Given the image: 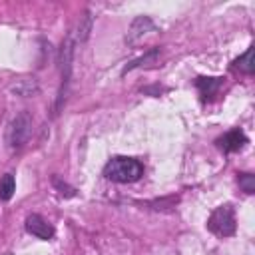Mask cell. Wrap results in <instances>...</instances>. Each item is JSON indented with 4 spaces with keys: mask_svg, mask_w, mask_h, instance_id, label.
I'll return each instance as SVG.
<instances>
[{
    "mask_svg": "<svg viewBox=\"0 0 255 255\" xmlns=\"http://www.w3.org/2000/svg\"><path fill=\"white\" fill-rule=\"evenodd\" d=\"M157 56H159V50H157V48L149 50V52H147L143 58H137V60H133L129 66H126V68H124V74H126V72H129V70H133V68H137V66H141V64H145V62H151V60H155Z\"/></svg>",
    "mask_w": 255,
    "mask_h": 255,
    "instance_id": "15",
    "label": "cell"
},
{
    "mask_svg": "<svg viewBox=\"0 0 255 255\" xmlns=\"http://www.w3.org/2000/svg\"><path fill=\"white\" fill-rule=\"evenodd\" d=\"M16 94H20V96H34L36 92H38V84H36V80L32 78H26V80H20L14 88H12Z\"/></svg>",
    "mask_w": 255,
    "mask_h": 255,
    "instance_id": "11",
    "label": "cell"
},
{
    "mask_svg": "<svg viewBox=\"0 0 255 255\" xmlns=\"http://www.w3.org/2000/svg\"><path fill=\"white\" fill-rule=\"evenodd\" d=\"M90 30H92V16L86 12V14H84V20H82V22H80V26H78L76 40H78V42H84V40L90 36Z\"/></svg>",
    "mask_w": 255,
    "mask_h": 255,
    "instance_id": "13",
    "label": "cell"
},
{
    "mask_svg": "<svg viewBox=\"0 0 255 255\" xmlns=\"http://www.w3.org/2000/svg\"><path fill=\"white\" fill-rule=\"evenodd\" d=\"M155 30V24L151 22V18H147V16H137L133 22H131V26H129V30H128V36H126V42L128 44H135V42H139L141 38H145L149 32H153Z\"/></svg>",
    "mask_w": 255,
    "mask_h": 255,
    "instance_id": "7",
    "label": "cell"
},
{
    "mask_svg": "<svg viewBox=\"0 0 255 255\" xmlns=\"http://www.w3.org/2000/svg\"><path fill=\"white\" fill-rule=\"evenodd\" d=\"M239 187L247 195L255 193V175L253 173H239Z\"/></svg>",
    "mask_w": 255,
    "mask_h": 255,
    "instance_id": "14",
    "label": "cell"
},
{
    "mask_svg": "<svg viewBox=\"0 0 255 255\" xmlns=\"http://www.w3.org/2000/svg\"><path fill=\"white\" fill-rule=\"evenodd\" d=\"M247 135L241 128H233L229 129L227 133H223L221 137L215 139V145L223 151V153H235V151H241L245 145H247Z\"/></svg>",
    "mask_w": 255,
    "mask_h": 255,
    "instance_id": "5",
    "label": "cell"
},
{
    "mask_svg": "<svg viewBox=\"0 0 255 255\" xmlns=\"http://www.w3.org/2000/svg\"><path fill=\"white\" fill-rule=\"evenodd\" d=\"M225 78H211V76H199L195 78V88L199 90V96L203 102H211L217 92L221 90Z\"/></svg>",
    "mask_w": 255,
    "mask_h": 255,
    "instance_id": "8",
    "label": "cell"
},
{
    "mask_svg": "<svg viewBox=\"0 0 255 255\" xmlns=\"http://www.w3.org/2000/svg\"><path fill=\"white\" fill-rule=\"evenodd\" d=\"M104 175L106 179L116 181V183H133L143 175V165L133 157L116 155L106 163Z\"/></svg>",
    "mask_w": 255,
    "mask_h": 255,
    "instance_id": "1",
    "label": "cell"
},
{
    "mask_svg": "<svg viewBox=\"0 0 255 255\" xmlns=\"http://www.w3.org/2000/svg\"><path fill=\"white\" fill-rule=\"evenodd\" d=\"M52 185L56 187V191L62 195V197H74L76 195V187H72L70 183H66L62 177L58 175H52Z\"/></svg>",
    "mask_w": 255,
    "mask_h": 255,
    "instance_id": "12",
    "label": "cell"
},
{
    "mask_svg": "<svg viewBox=\"0 0 255 255\" xmlns=\"http://www.w3.org/2000/svg\"><path fill=\"white\" fill-rule=\"evenodd\" d=\"M207 229L213 235H217V237H231V235H235V229H237L235 209L229 203L215 207L211 211L209 219H207Z\"/></svg>",
    "mask_w": 255,
    "mask_h": 255,
    "instance_id": "2",
    "label": "cell"
},
{
    "mask_svg": "<svg viewBox=\"0 0 255 255\" xmlns=\"http://www.w3.org/2000/svg\"><path fill=\"white\" fill-rule=\"evenodd\" d=\"M16 191V179L12 173H6L2 179H0V199L2 201H8Z\"/></svg>",
    "mask_w": 255,
    "mask_h": 255,
    "instance_id": "10",
    "label": "cell"
},
{
    "mask_svg": "<svg viewBox=\"0 0 255 255\" xmlns=\"http://www.w3.org/2000/svg\"><path fill=\"white\" fill-rule=\"evenodd\" d=\"M30 133H32V116H30L28 112H20V114L12 120V124H10V128H8L6 139H8L10 149H20V147L28 141Z\"/></svg>",
    "mask_w": 255,
    "mask_h": 255,
    "instance_id": "4",
    "label": "cell"
},
{
    "mask_svg": "<svg viewBox=\"0 0 255 255\" xmlns=\"http://www.w3.org/2000/svg\"><path fill=\"white\" fill-rule=\"evenodd\" d=\"M233 70H239L241 74L251 76L255 72V62H253V48H249L245 54H241L235 62H233Z\"/></svg>",
    "mask_w": 255,
    "mask_h": 255,
    "instance_id": "9",
    "label": "cell"
},
{
    "mask_svg": "<svg viewBox=\"0 0 255 255\" xmlns=\"http://www.w3.org/2000/svg\"><path fill=\"white\" fill-rule=\"evenodd\" d=\"M24 225H26V231L28 233H32L34 237H38V239H44V241H48V239H52L54 237V227L42 217V215H38V213H32V215H28L26 217V221H24Z\"/></svg>",
    "mask_w": 255,
    "mask_h": 255,
    "instance_id": "6",
    "label": "cell"
},
{
    "mask_svg": "<svg viewBox=\"0 0 255 255\" xmlns=\"http://www.w3.org/2000/svg\"><path fill=\"white\" fill-rule=\"evenodd\" d=\"M74 34H70L64 42H62V48H60V72H62V86H60V92H58V104H56V110H60L62 102L66 100V94H68V84H70V76H72V60H74Z\"/></svg>",
    "mask_w": 255,
    "mask_h": 255,
    "instance_id": "3",
    "label": "cell"
}]
</instances>
